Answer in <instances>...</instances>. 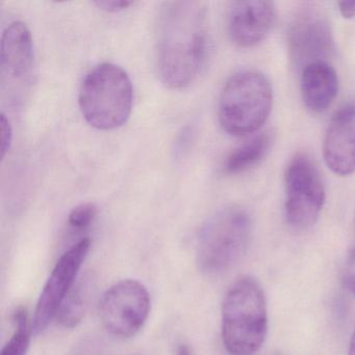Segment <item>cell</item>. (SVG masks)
I'll list each match as a JSON object with an SVG mask.
<instances>
[{"label": "cell", "mask_w": 355, "mask_h": 355, "mask_svg": "<svg viewBox=\"0 0 355 355\" xmlns=\"http://www.w3.org/2000/svg\"><path fill=\"white\" fill-rule=\"evenodd\" d=\"M155 36L162 82L172 89L190 86L202 71L209 53L205 6L193 0L164 3Z\"/></svg>", "instance_id": "6da1fadb"}, {"label": "cell", "mask_w": 355, "mask_h": 355, "mask_svg": "<svg viewBox=\"0 0 355 355\" xmlns=\"http://www.w3.org/2000/svg\"><path fill=\"white\" fill-rule=\"evenodd\" d=\"M268 334V309L261 284L242 276L226 292L222 304V340L230 355H253Z\"/></svg>", "instance_id": "7a4b0ae2"}, {"label": "cell", "mask_w": 355, "mask_h": 355, "mask_svg": "<svg viewBox=\"0 0 355 355\" xmlns=\"http://www.w3.org/2000/svg\"><path fill=\"white\" fill-rule=\"evenodd\" d=\"M252 221L246 209L228 205L201 227L197 242L199 269L207 276L226 273L241 261L250 242Z\"/></svg>", "instance_id": "3957f363"}, {"label": "cell", "mask_w": 355, "mask_h": 355, "mask_svg": "<svg viewBox=\"0 0 355 355\" xmlns=\"http://www.w3.org/2000/svg\"><path fill=\"white\" fill-rule=\"evenodd\" d=\"M78 105L92 128L112 130L123 125L132 113V86L120 66L103 63L95 66L80 85Z\"/></svg>", "instance_id": "277c9868"}, {"label": "cell", "mask_w": 355, "mask_h": 355, "mask_svg": "<svg viewBox=\"0 0 355 355\" xmlns=\"http://www.w3.org/2000/svg\"><path fill=\"white\" fill-rule=\"evenodd\" d=\"M273 101L269 80L252 70L232 76L222 90L219 120L222 128L232 136L257 132L267 121Z\"/></svg>", "instance_id": "5b68a950"}, {"label": "cell", "mask_w": 355, "mask_h": 355, "mask_svg": "<svg viewBox=\"0 0 355 355\" xmlns=\"http://www.w3.org/2000/svg\"><path fill=\"white\" fill-rule=\"evenodd\" d=\"M284 214L291 227L307 230L317 222L324 202L325 188L321 174L306 155H295L286 170Z\"/></svg>", "instance_id": "8992f818"}, {"label": "cell", "mask_w": 355, "mask_h": 355, "mask_svg": "<svg viewBox=\"0 0 355 355\" xmlns=\"http://www.w3.org/2000/svg\"><path fill=\"white\" fill-rule=\"evenodd\" d=\"M150 306V297L144 284L137 280H121L101 297L99 317L107 332L119 338H130L146 323Z\"/></svg>", "instance_id": "52a82bcc"}, {"label": "cell", "mask_w": 355, "mask_h": 355, "mask_svg": "<svg viewBox=\"0 0 355 355\" xmlns=\"http://www.w3.org/2000/svg\"><path fill=\"white\" fill-rule=\"evenodd\" d=\"M90 247V239H82L68 249L55 263L37 303L33 320V330L36 334L44 331L57 317L64 300L76 284L78 272Z\"/></svg>", "instance_id": "ba28073f"}, {"label": "cell", "mask_w": 355, "mask_h": 355, "mask_svg": "<svg viewBox=\"0 0 355 355\" xmlns=\"http://www.w3.org/2000/svg\"><path fill=\"white\" fill-rule=\"evenodd\" d=\"M293 60L299 67L326 61L334 51V38L326 18L315 10H304L295 17L288 35Z\"/></svg>", "instance_id": "9c48e42d"}, {"label": "cell", "mask_w": 355, "mask_h": 355, "mask_svg": "<svg viewBox=\"0 0 355 355\" xmlns=\"http://www.w3.org/2000/svg\"><path fill=\"white\" fill-rule=\"evenodd\" d=\"M275 18L276 8L271 1H236L228 12V34L236 46H255L268 36Z\"/></svg>", "instance_id": "30bf717a"}, {"label": "cell", "mask_w": 355, "mask_h": 355, "mask_svg": "<svg viewBox=\"0 0 355 355\" xmlns=\"http://www.w3.org/2000/svg\"><path fill=\"white\" fill-rule=\"evenodd\" d=\"M326 165L340 176L355 172V105L338 110L328 126L323 144Z\"/></svg>", "instance_id": "8fae6325"}, {"label": "cell", "mask_w": 355, "mask_h": 355, "mask_svg": "<svg viewBox=\"0 0 355 355\" xmlns=\"http://www.w3.org/2000/svg\"><path fill=\"white\" fill-rule=\"evenodd\" d=\"M33 62L32 34L24 22H13L6 28L1 38V70L11 80H22L30 76Z\"/></svg>", "instance_id": "7c38bea8"}, {"label": "cell", "mask_w": 355, "mask_h": 355, "mask_svg": "<svg viewBox=\"0 0 355 355\" xmlns=\"http://www.w3.org/2000/svg\"><path fill=\"white\" fill-rule=\"evenodd\" d=\"M338 90V76L327 61L315 62L303 68L301 93L305 105L311 112L326 111L336 98Z\"/></svg>", "instance_id": "4fadbf2b"}, {"label": "cell", "mask_w": 355, "mask_h": 355, "mask_svg": "<svg viewBox=\"0 0 355 355\" xmlns=\"http://www.w3.org/2000/svg\"><path fill=\"white\" fill-rule=\"evenodd\" d=\"M94 290L92 276H85L76 282L70 290L57 315V320L63 327H76L84 319Z\"/></svg>", "instance_id": "5bb4252c"}, {"label": "cell", "mask_w": 355, "mask_h": 355, "mask_svg": "<svg viewBox=\"0 0 355 355\" xmlns=\"http://www.w3.org/2000/svg\"><path fill=\"white\" fill-rule=\"evenodd\" d=\"M271 144V132H263L253 137L230 153L226 159V172L240 173L257 165L269 153Z\"/></svg>", "instance_id": "9a60e30c"}, {"label": "cell", "mask_w": 355, "mask_h": 355, "mask_svg": "<svg viewBox=\"0 0 355 355\" xmlns=\"http://www.w3.org/2000/svg\"><path fill=\"white\" fill-rule=\"evenodd\" d=\"M15 331L1 351V355H26L32 340L33 325L30 324L28 311L24 307L14 313Z\"/></svg>", "instance_id": "2e32d148"}, {"label": "cell", "mask_w": 355, "mask_h": 355, "mask_svg": "<svg viewBox=\"0 0 355 355\" xmlns=\"http://www.w3.org/2000/svg\"><path fill=\"white\" fill-rule=\"evenodd\" d=\"M96 215L97 207L94 203H82L70 211L69 216H68V224L73 230H86L94 221Z\"/></svg>", "instance_id": "e0dca14e"}, {"label": "cell", "mask_w": 355, "mask_h": 355, "mask_svg": "<svg viewBox=\"0 0 355 355\" xmlns=\"http://www.w3.org/2000/svg\"><path fill=\"white\" fill-rule=\"evenodd\" d=\"M13 141V130H12L10 120L5 114L0 116V153L1 157H5L9 153Z\"/></svg>", "instance_id": "ac0fdd59"}, {"label": "cell", "mask_w": 355, "mask_h": 355, "mask_svg": "<svg viewBox=\"0 0 355 355\" xmlns=\"http://www.w3.org/2000/svg\"><path fill=\"white\" fill-rule=\"evenodd\" d=\"M344 282L348 290L355 294V246L347 255L344 267Z\"/></svg>", "instance_id": "d6986e66"}, {"label": "cell", "mask_w": 355, "mask_h": 355, "mask_svg": "<svg viewBox=\"0 0 355 355\" xmlns=\"http://www.w3.org/2000/svg\"><path fill=\"white\" fill-rule=\"evenodd\" d=\"M95 6H97L98 9L103 10V11L110 12V13H117V12L123 11V10L128 9L130 6H132V1H96L94 3Z\"/></svg>", "instance_id": "ffe728a7"}, {"label": "cell", "mask_w": 355, "mask_h": 355, "mask_svg": "<svg viewBox=\"0 0 355 355\" xmlns=\"http://www.w3.org/2000/svg\"><path fill=\"white\" fill-rule=\"evenodd\" d=\"M340 15L346 19H352L355 17V0L353 1H340L338 3Z\"/></svg>", "instance_id": "44dd1931"}, {"label": "cell", "mask_w": 355, "mask_h": 355, "mask_svg": "<svg viewBox=\"0 0 355 355\" xmlns=\"http://www.w3.org/2000/svg\"><path fill=\"white\" fill-rule=\"evenodd\" d=\"M176 355H192V353H191L189 346L182 344L176 348Z\"/></svg>", "instance_id": "7402d4cb"}, {"label": "cell", "mask_w": 355, "mask_h": 355, "mask_svg": "<svg viewBox=\"0 0 355 355\" xmlns=\"http://www.w3.org/2000/svg\"><path fill=\"white\" fill-rule=\"evenodd\" d=\"M348 355H355V331L351 336L350 344H349Z\"/></svg>", "instance_id": "603a6c76"}, {"label": "cell", "mask_w": 355, "mask_h": 355, "mask_svg": "<svg viewBox=\"0 0 355 355\" xmlns=\"http://www.w3.org/2000/svg\"><path fill=\"white\" fill-rule=\"evenodd\" d=\"M354 221H355V219H354Z\"/></svg>", "instance_id": "cb8c5ba5"}]
</instances>
